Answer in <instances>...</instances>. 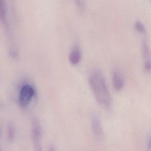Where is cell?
I'll return each mask as SVG.
<instances>
[{"label":"cell","instance_id":"cell-1","mask_svg":"<svg viewBox=\"0 0 151 151\" xmlns=\"http://www.w3.org/2000/svg\"><path fill=\"white\" fill-rule=\"evenodd\" d=\"M89 82L99 104L107 109L110 108L112 104L111 96L102 73L99 70L93 71L90 76Z\"/></svg>","mask_w":151,"mask_h":151},{"label":"cell","instance_id":"cell-2","mask_svg":"<svg viewBox=\"0 0 151 151\" xmlns=\"http://www.w3.org/2000/svg\"><path fill=\"white\" fill-rule=\"evenodd\" d=\"M35 94V91L33 86L26 84L23 85L20 89L19 96V104L20 107L26 108L32 102Z\"/></svg>","mask_w":151,"mask_h":151},{"label":"cell","instance_id":"cell-3","mask_svg":"<svg viewBox=\"0 0 151 151\" xmlns=\"http://www.w3.org/2000/svg\"><path fill=\"white\" fill-rule=\"evenodd\" d=\"M31 136L35 151H42L41 127L39 120L36 119H34L32 121Z\"/></svg>","mask_w":151,"mask_h":151},{"label":"cell","instance_id":"cell-4","mask_svg":"<svg viewBox=\"0 0 151 151\" xmlns=\"http://www.w3.org/2000/svg\"><path fill=\"white\" fill-rule=\"evenodd\" d=\"M91 126L94 137L97 141H102L104 137V134L100 118L95 114L91 116Z\"/></svg>","mask_w":151,"mask_h":151},{"label":"cell","instance_id":"cell-5","mask_svg":"<svg viewBox=\"0 0 151 151\" xmlns=\"http://www.w3.org/2000/svg\"><path fill=\"white\" fill-rule=\"evenodd\" d=\"M142 54L144 60V69L147 72H150L151 70L150 55L149 46L145 40L142 43Z\"/></svg>","mask_w":151,"mask_h":151},{"label":"cell","instance_id":"cell-6","mask_svg":"<svg viewBox=\"0 0 151 151\" xmlns=\"http://www.w3.org/2000/svg\"><path fill=\"white\" fill-rule=\"evenodd\" d=\"M81 58V52L79 46L76 45L73 48L69 55V59L70 63L73 65L78 64Z\"/></svg>","mask_w":151,"mask_h":151},{"label":"cell","instance_id":"cell-7","mask_svg":"<svg viewBox=\"0 0 151 151\" xmlns=\"http://www.w3.org/2000/svg\"><path fill=\"white\" fill-rule=\"evenodd\" d=\"M113 87L117 91L121 90L124 86V81L122 76L118 72H114L113 76Z\"/></svg>","mask_w":151,"mask_h":151},{"label":"cell","instance_id":"cell-8","mask_svg":"<svg viewBox=\"0 0 151 151\" xmlns=\"http://www.w3.org/2000/svg\"><path fill=\"white\" fill-rule=\"evenodd\" d=\"M7 10L4 0H0V21L6 23Z\"/></svg>","mask_w":151,"mask_h":151},{"label":"cell","instance_id":"cell-9","mask_svg":"<svg viewBox=\"0 0 151 151\" xmlns=\"http://www.w3.org/2000/svg\"><path fill=\"white\" fill-rule=\"evenodd\" d=\"M16 130L13 123L9 124L7 127V137L9 142H12L15 139Z\"/></svg>","mask_w":151,"mask_h":151},{"label":"cell","instance_id":"cell-10","mask_svg":"<svg viewBox=\"0 0 151 151\" xmlns=\"http://www.w3.org/2000/svg\"><path fill=\"white\" fill-rule=\"evenodd\" d=\"M135 28L137 32L141 33L144 34L146 33V31L145 27L140 21H137L136 22L135 24Z\"/></svg>","mask_w":151,"mask_h":151},{"label":"cell","instance_id":"cell-11","mask_svg":"<svg viewBox=\"0 0 151 151\" xmlns=\"http://www.w3.org/2000/svg\"><path fill=\"white\" fill-rule=\"evenodd\" d=\"M80 11H82L83 8V4L81 0H74Z\"/></svg>","mask_w":151,"mask_h":151},{"label":"cell","instance_id":"cell-12","mask_svg":"<svg viewBox=\"0 0 151 151\" xmlns=\"http://www.w3.org/2000/svg\"><path fill=\"white\" fill-rule=\"evenodd\" d=\"M48 151H56V149H55V147L53 146H51L49 148Z\"/></svg>","mask_w":151,"mask_h":151},{"label":"cell","instance_id":"cell-13","mask_svg":"<svg viewBox=\"0 0 151 151\" xmlns=\"http://www.w3.org/2000/svg\"><path fill=\"white\" fill-rule=\"evenodd\" d=\"M0 134H1V131H0Z\"/></svg>","mask_w":151,"mask_h":151}]
</instances>
